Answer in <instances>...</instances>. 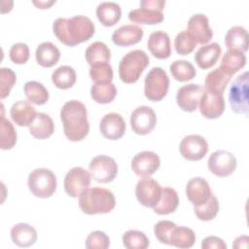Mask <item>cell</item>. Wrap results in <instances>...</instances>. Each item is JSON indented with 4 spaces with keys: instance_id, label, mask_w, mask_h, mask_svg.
Wrapping results in <instances>:
<instances>
[{
    "instance_id": "obj_1",
    "label": "cell",
    "mask_w": 249,
    "mask_h": 249,
    "mask_svg": "<svg viewBox=\"0 0 249 249\" xmlns=\"http://www.w3.org/2000/svg\"><path fill=\"white\" fill-rule=\"evenodd\" d=\"M53 30L62 44L73 47L91 38L95 26L89 18L78 15L70 18H57L53 21Z\"/></svg>"
},
{
    "instance_id": "obj_2",
    "label": "cell",
    "mask_w": 249,
    "mask_h": 249,
    "mask_svg": "<svg viewBox=\"0 0 249 249\" xmlns=\"http://www.w3.org/2000/svg\"><path fill=\"white\" fill-rule=\"evenodd\" d=\"M60 120L65 136L72 142L83 140L89 131L88 111L81 101H67L60 110Z\"/></svg>"
},
{
    "instance_id": "obj_3",
    "label": "cell",
    "mask_w": 249,
    "mask_h": 249,
    "mask_svg": "<svg viewBox=\"0 0 249 249\" xmlns=\"http://www.w3.org/2000/svg\"><path fill=\"white\" fill-rule=\"evenodd\" d=\"M115 205L116 198L113 193L105 188H87L79 196V206L88 215L111 212Z\"/></svg>"
},
{
    "instance_id": "obj_4",
    "label": "cell",
    "mask_w": 249,
    "mask_h": 249,
    "mask_svg": "<svg viewBox=\"0 0 249 249\" xmlns=\"http://www.w3.org/2000/svg\"><path fill=\"white\" fill-rule=\"evenodd\" d=\"M150 58L142 50H133L124 54L119 63V76L124 83L133 84L138 81L148 66Z\"/></svg>"
},
{
    "instance_id": "obj_5",
    "label": "cell",
    "mask_w": 249,
    "mask_h": 249,
    "mask_svg": "<svg viewBox=\"0 0 249 249\" xmlns=\"http://www.w3.org/2000/svg\"><path fill=\"white\" fill-rule=\"evenodd\" d=\"M30 192L37 197L47 198L56 190V176L48 168H36L30 172L27 180Z\"/></svg>"
},
{
    "instance_id": "obj_6",
    "label": "cell",
    "mask_w": 249,
    "mask_h": 249,
    "mask_svg": "<svg viewBox=\"0 0 249 249\" xmlns=\"http://www.w3.org/2000/svg\"><path fill=\"white\" fill-rule=\"evenodd\" d=\"M139 4L140 8L128 13V18L131 21L140 24H158L163 20L164 0H141Z\"/></svg>"
},
{
    "instance_id": "obj_7",
    "label": "cell",
    "mask_w": 249,
    "mask_h": 249,
    "mask_svg": "<svg viewBox=\"0 0 249 249\" xmlns=\"http://www.w3.org/2000/svg\"><path fill=\"white\" fill-rule=\"evenodd\" d=\"M169 78L161 67H153L144 80V94L151 101H160L167 93Z\"/></svg>"
},
{
    "instance_id": "obj_8",
    "label": "cell",
    "mask_w": 249,
    "mask_h": 249,
    "mask_svg": "<svg viewBox=\"0 0 249 249\" xmlns=\"http://www.w3.org/2000/svg\"><path fill=\"white\" fill-rule=\"evenodd\" d=\"M248 86L249 76L245 71L232 82L229 91V101L231 110L236 114H248Z\"/></svg>"
},
{
    "instance_id": "obj_9",
    "label": "cell",
    "mask_w": 249,
    "mask_h": 249,
    "mask_svg": "<svg viewBox=\"0 0 249 249\" xmlns=\"http://www.w3.org/2000/svg\"><path fill=\"white\" fill-rule=\"evenodd\" d=\"M93 179L99 183H109L118 174V165L115 160L106 155L94 157L89 165Z\"/></svg>"
},
{
    "instance_id": "obj_10",
    "label": "cell",
    "mask_w": 249,
    "mask_h": 249,
    "mask_svg": "<svg viewBox=\"0 0 249 249\" xmlns=\"http://www.w3.org/2000/svg\"><path fill=\"white\" fill-rule=\"evenodd\" d=\"M237 161L233 154L225 150L213 152L207 160L208 169L218 177H227L233 173Z\"/></svg>"
},
{
    "instance_id": "obj_11",
    "label": "cell",
    "mask_w": 249,
    "mask_h": 249,
    "mask_svg": "<svg viewBox=\"0 0 249 249\" xmlns=\"http://www.w3.org/2000/svg\"><path fill=\"white\" fill-rule=\"evenodd\" d=\"M91 175L89 172L81 167L75 166L71 168L64 178V190L71 197H78L87 188L89 187Z\"/></svg>"
},
{
    "instance_id": "obj_12",
    "label": "cell",
    "mask_w": 249,
    "mask_h": 249,
    "mask_svg": "<svg viewBox=\"0 0 249 249\" xmlns=\"http://www.w3.org/2000/svg\"><path fill=\"white\" fill-rule=\"evenodd\" d=\"M157 124V115L150 106H139L130 115V126L136 134L150 133Z\"/></svg>"
},
{
    "instance_id": "obj_13",
    "label": "cell",
    "mask_w": 249,
    "mask_h": 249,
    "mask_svg": "<svg viewBox=\"0 0 249 249\" xmlns=\"http://www.w3.org/2000/svg\"><path fill=\"white\" fill-rule=\"evenodd\" d=\"M161 190V186L155 179L144 177L137 182L135 195L142 205L153 208L160 198Z\"/></svg>"
},
{
    "instance_id": "obj_14",
    "label": "cell",
    "mask_w": 249,
    "mask_h": 249,
    "mask_svg": "<svg viewBox=\"0 0 249 249\" xmlns=\"http://www.w3.org/2000/svg\"><path fill=\"white\" fill-rule=\"evenodd\" d=\"M179 150L184 159L199 160L205 157L208 151V144L201 135L190 134L181 140Z\"/></svg>"
},
{
    "instance_id": "obj_15",
    "label": "cell",
    "mask_w": 249,
    "mask_h": 249,
    "mask_svg": "<svg viewBox=\"0 0 249 249\" xmlns=\"http://www.w3.org/2000/svg\"><path fill=\"white\" fill-rule=\"evenodd\" d=\"M203 92L204 88L201 85H185L178 89L176 94V102L183 111L194 112L196 110Z\"/></svg>"
},
{
    "instance_id": "obj_16",
    "label": "cell",
    "mask_w": 249,
    "mask_h": 249,
    "mask_svg": "<svg viewBox=\"0 0 249 249\" xmlns=\"http://www.w3.org/2000/svg\"><path fill=\"white\" fill-rule=\"evenodd\" d=\"M160 160L158 154L152 151L137 153L131 160L132 171L141 177H149L160 167Z\"/></svg>"
},
{
    "instance_id": "obj_17",
    "label": "cell",
    "mask_w": 249,
    "mask_h": 249,
    "mask_svg": "<svg viewBox=\"0 0 249 249\" xmlns=\"http://www.w3.org/2000/svg\"><path fill=\"white\" fill-rule=\"evenodd\" d=\"M125 122L124 118L115 112L104 115L99 123V129L101 134L110 140H117L121 138L125 132Z\"/></svg>"
},
{
    "instance_id": "obj_18",
    "label": "cell",
    "mask_w": 249,
    "mask_h": 249,
    "mask_svg": "<svg viewBox=\"0 0 249 249\" xmlns=\"http://www.w3.org/2000/svg\"><path fill=\"white\" fill-rule=\"evenodd\" d=\"M186 195L194 206H200L210 198L212 190L204 178L195 177L187 183Z\"/></svg>"
},
{
    "instance_id": "obj_19",
    "label": "cell",
    "mask_w": 249,
    "mask_h": 249,
    "mask_svg": "<svg viewBox=\"0 0 249 249\" xmlns=\"http://www.w3.org/2000/svg\"><path fill=\"white\" fill-rule=\"evenodd\" d=\"M188 31L196 43L206 44L213 37L208 18L204 14H195L188 21Z\"/></svg>"
},
{
    "instance_id": "obj_20",
    "label": "cell",
    "mask_w": 249,
    "mask_h": 249,
    "mask_svg": "<svg viewBox=\"0 0 249 249\" xmlns=\"http://www.w3.org/2000/svg\"><path fill=\"white\" fill-rule=\"evenodd\" d=\"M199 110L202 116L207 119L220 117L225 110V99L223 94H215L204 89L199 101Z\"/></svg>"
},
{
    "instance_id": "obj_21",
    "label": "cell",
    "mask_w": 249,
    "mask_h": 249,
    "mask_svg": "<svg viewBox=\"0 0 249 249\" xmlns=\"http://www.w3.org/2000/svg\"><path fill=\"white\" fill-rule=\"evenodd\" d=\"M150 53L159 59H165L171 54L170 39L166 32L158 30L150 34L148 43Z\"/></svg>"
},
{
    "instance_id": "obj_22",
    "label": "cell",
    "mask_w": 249,
    "mask_h": 249,
    "mask_svg": "<svg viewBox=\"0 0 249 249\" xmlns=\"http://www.w3.org/2000/svg\"><path fill=\"white\" fill-rule=\"evenodd\" d=\"M143 29L135 24H124L116 29L112 34V41L117 46L126 47L141 41Z\"/></svg>"
},
{
    "instance_id": "obj_23",
    "label": "cell",
    "mask_w": 249,
    "mask_h": 249,
    "mask_svg": "<svg viewBox=\"0 0 249 249\" xmlns=\"http://www.w3.org/2000/svg\"><path fill=\"white\" fill-rule=\"evenodd\" d=\"M221 53V46L218 43H210L201 46L196 52L195 61L201 69H208L216 64Z\"/></svg>"
},
{
    "instance_id": "obj_24",
    "label": "cell",
    "mask_w": 249,
    "mask_h": 249,
    "mask_svg": "<svg viewBox=\"0 0 249 249\" xmlns=\"http://www.w3.org/2000/svg\"><path fill=\"white\" fill-rule=\"evenodd\" d=\"M35 108L25 100L15 102L10 110L12 120L19 126H29L36 116Z\"/></svg>"
},
{
    "instance_id": "obj_25",
    "label": "cell",
    "mask_w": 249,
    "mask_h": 249,
    "mask_svg": "<svg viewBox=\"0 0 249 249\" xmlns=\"http://www.w3.org/2000/svg\"><path fill=\"white\" fill-rule=\"evenodd\" d=\"M12 241L19 247H29L37 240V231L29 224L18 223L11 229Z\"/></svg>"
},
{
    "instance_id": "obj_26",
    "label": "cell",
    "mask_w": 249,
    "mask_h": 249,
    "mask_svg": "<svg viewBox=\"0 0 249 249\" xmlns=\"http://www.w3.org/2000/svg\"><path fill=\"white\" fill-rule=\"evenodd\" d=\"M225 44L228 50L239 51L245 53L248 50V32L240 25L231 27L225 36Z\"/></svg>"
},
{
    "instance_id": "obj_27",
    "label": "cell",
    "mask_w": 249,
    "mask_h": 249,
    "mask_svg": "<svg viewBox=\"0 0 249 249\" xmlns=\"http://www.w3.org/2000/svg\"><path fill=\"white\" fill-rule=\"evenodd\" d=\"M28 127L30 134L38 139L49 138L54 131L53 119L48 114L42 112L36 114L35 119Z\"/></svg>"
},
{
    "instance_id": "obj_28",
    "label": "cell",
    "mask_w": 249,
    "mask_h": 249,
    "mask_svg": "<svg viewBox=\"0 0 249 249\" xmlns=\"http://www.w3.org/2000/svg\"><path fill=\"white\" fill-rule=\"evenodd\" d=\"M35 57L43 67H52L55 65L60 58V52L58 48L52 42L41 43L35 52Z\"/></svg>"
},
{
    "instance_id": "obj_29",
    "label": "cell",
    "mask_w": 249,
    "mask_h": 249,
    "mask_svg": "<svg viewBox=\"0 0 249 249\" xmlns=\"http://www.w3.org/2000/svg\"><path fill=\"white\" fill-rule=\"evenodd\" d=\"M96 16L104 26H113L120 20L122 9L116 2H101L96 8Z\"/></svg>"
},
{
    "instance_id": "obj_30",
    "label": "cell",
    "mask_w": 249,
    "mask_h": 249,
    "mask_svg": "<svg viewBox=\"0 0 249 249\" xmlns=\"http://www.w3.org/2000/svg\"><path fill=\"white\" fill-rule=\"evenodd\" d=\"M179 204V196L176 191L171 187H164L159 202L153 207L155 213L159 215H167L174 212Z\"/></svg>"
},
{
    "instance_id": "obj_31",
    "label": "cell",
    "mask_w": 249,
    "mask_h": 249,
    "mask_svg": "<svg viewBox=\"0 0 249 249\" xmlns=\"http://www.w3.org/2000/svg\"><path fill=\"white\" fill-rule=\"evenodd\" d=\"M231 78V76L228 75L220 67L216 68L206 75L204 89L215 94H223Z\"/></svg>"
},
{
    "instance_id": "obj_32",
    "label": "cell",
    "mask_w": 249,
    "mask_h": 249,
    "mask_svg": "<svg viewBox=\"0 0 249 249\" xmlns=\"http://www.w3.org/2000/svg\"><path fill=\"white\" fill-rule=\"evenodd\" d=\"M246 64V56L244 53L239 51L228 50L222 57L220 68L228 75L232 76Z\"/></svg>"
},
{
    "instance_id": "obj_33",
    "label": "cell",
    "mask_w": 249,
    "mask_h": 249,
    "mask_svg": "<svg viewBox=\"0 0 249 249\" xmlns=\"http://www.w3.org/2000/svg\"><path fill=\"white\" fill-rule=\"evenodd\" d=\"M195 242L196 233L188 227L176 225L169 236V245H173L178 248H190L195 244Z\"/></svg>"
},
{
    "instance_id": "obj_34",
    "label": "cell",
    "mask_w": 249,
    "mask_h": 249,
    "mask_svg": "<svg viewBox=\"0 0 249 249\" xmlns=\"http://www.w3.org/2000/svg\"><path fill=\"white\" fill-rule=\"evenodd\" d=\"M85 55L87 62L89 65H93L99 62H109L111 58V52L105 43L96 41L87 48Z\"/></svg>"
},
{
    "instance_id": "obj_35",
    "label": "cell",
    "mask_w": 249,
    "mask_h": 249,
    "mask_svg": "<svg viewBox=\"0 0 249 249\" xmlns=\"http://www.w3.org/2000/svg\"><path fill=\"white\" fill-rule=\"evenodd\" d=\"M76 72L69 65H62L56 68L52 74V82L56 88L61 89L72 88L76 83Z\"/></svg>"
},
{
    "instance_id": "obj_36",
    "label": "cell",
    "mask_w": 249,
    "mask_h": 249,
    "mask_svg": "<svg viewBox=\"0 0 249 249\" xmlns=\"http://www.w3.org/2000/svg\"><path fill=\"white\" fill-rule=\"evenodd\" d=\"M117 95V88L112 83H94L90 88L91 98L100 104H107Z\"/></svg>"
},
{
    "instance_id": "obj_37",
    "label": "cell",
    "mask_w": 249,
    "mask_h": 249,
    "mask_svg": "<svg viewBox=\"0 0 249 249\" xmlns=\"http://www.w3.org/2000/svg\"><path fill=\"white\" fill-rule=\"evenodd\" d=\"M23 90L27 99L36 105H43L49 100L48 89L37 81L27 82L23 87Z\"/></svg>"
},
{
    "instance_id": "obj_38",
    "label": "cell",
    "mask_w": 249,
    "mask_h": 249,
    "mask_svg": "<svg viewBox=\"0 0 249 249\" xmlns=\"http://www.w3.org/2000/svg\"><path fill=\"white\" fill-rule=\"evenodd\" d=\"M2 106V116L0 121V147L2 150L13 148L17 142V132L13 124L4 117Z\"/></svg>"
},
{
    "instance_id": "obj_39",
    "label": "cell",
    "mask_w": 249,
    "mask_h": 249,
    "mask_svg": "<svg viewBox=\"0 0 249 249\" xmlns=\"http://www.w3.org/2000/svg\"><path fill=\"white\" fill-rule=\"evenodd\" d=\"M169 70L172 77L179 82L190 81L196 75L195 66L190 61L183 59L172 62V64L169 66Z\"/></svg>"
},
{
    "instance_id": "obj_40",
    "label": "cell",
    "mask_w": 249,
    "mask_h": 249,
    "mask_svg": "<svg viewBox=\"0 0 249 249\" xmlns=\"http://www.w3.org/2000/svg\"><path fill=\"white\" fill-rule=\"evenodd\" d=\"M123 244L127 249H145L150 242L143 231L129 230L123 235Z\"/></svg>"
},
{
    "instance_id": "obj_41",
    "label": "cell",
    "mask_w": 249,
    "mask_h": 249,
    "mask_svg": "<svg viewBox=\"0 0 249 249\" xmlns=\"http://www.w3.org/2000/svg\"><path fill=\"white\" fill-rule=\"evenodd\" d=\"M196 44L197 43L194 37L187 30H182L179 32L174 39L175 51L178 54L181 55H187L191 53L195 50Z\"/></svg>"
},
{
    "instance_id": "obj_42",
    "label": "cell",
    "mask_w": 249,
    "mask_h": 249,
    "mask_svg": "<svg viewBox=\"0 0 249 249\" xmlns=\"http://www.w3.org/2000/svg\"><path fill=\"white\" fill-rule=\"evenodd\" d=\"M195 214L201 221L213 220L219 212V201L215 196H211L210 198L200 206L194 207Z\"/></svg>"
},
{
    "instance_id": "obj_43",
    "label": "cell",
    "mask_w": 249,
    "mask_h": 249,
    "mask_svg": "<svg viewBox=\"0 0 249 249\" xmlns=\"http://www.w3.org/2000/svg\"><path fill=\"white\" fill-rule=\"evenodd\" d=\"M89 76L95 83H111L113 80V69L109 62H99L90 65Z\"/></svg>"
},
{
    "instance_id": "obj_44",
    "label": "cell",
    "mask_w": 249,
    "mask_h": 249,
    "mask_svg": "<svg viewBox=\"0 0 249 249\" xmlns=\"http://www.w3.org/2000/svg\"><path fill=\"white\" fill-rule=\"evenodd\" d=\"M17 77L16 73L6 67H2L0 69V97L1 99H4L10 94V91L12 88L14 87L16 83Z\"/></svg>"
},
{
    "instance_id": "obj_45",
    "label": "cell",
    "mask_w": 249,
    "mask_h": 249,
    "mask_svg": "<svg viewBox=\"0 0 249 249\" xmlns=\"http://www.w3.org/2000/svg\"><path fill=\"white\" fill-rule=\"evenodd\" d=\"M109 246L110 238L104 231H91L86 238V247L88 249H107Z\"/></svg>"
},
{
    "instance_id": "obj_46",
    "label": "cell",
    "mask_w": 249,
    "mask_h": 249,
    "mask_svg": "<svg viewBox=\"0 0 249 249\" xmlns=\"http://www.w3.org/2000/svg\"><path fill=\"white\" fill-rule=\"evenodd\" d=\"M175 227L176 224L174 222L168 220L159 221L154 227L155 235L160 243L169 245V236Z\"/></svg>"
},
{
    "instance_id": "obj_47",
    "label": "cell",
    "mask_w": 249,
    "mask_h": 249,
    "mask_svg": "<svg viewBox=\"0 0 249 249\" xmlns=\"http://www.w3.org/2000/svg\"><path fill=\"white\" fill-rule=\"evenodd\" d=\"M29 48L25 43L14 44L9 52L11 60L16 64H24L29 59Z\"/></svg>"
},
{
    "instance_id": "obj_48",
    "label": "cell",
    "mask_w": 249,
    "mask_h": 249,
    "mask_svg": "<svg viewBox=\"0 0 249 249\" xmlns=\"http://www.w3.org/2000/svg\"><path fill=\"white\" fill-rule=\"evenodd\" d=\"M202 249H227V244L218 236L210 235L205 237L201 242Z\"/></svg>"
},
{
    "instance_id": "obj_49",
    "label": "cell",
    "mask_w": 249,
    "mask_h": 249,
    "mask_svg": "<svg viewBox=\"0 0 249 249\" xmlns=\"http://www.w3.org/2000/svg\"><path fill=\"white\" fill-rule=\"evenodd\" d=\"M248 241L249 238L247 235H240L238 237H236L232 243V247L233 248H247L248 247Z\"/></svg>"
},
{
    "instance_id": "obj_50",
    "label": "cell",
    "mask_w": 249,
    "mask_h": 249,
    "mask_svg": "<svg viewBox=\"0 0 249 249\" xmlns=\"http://www.w3.org/2000/svg\"><path fill=\"white\" fill-rule=\"evenodd\" d=\"M54 2H55V1H50V2H46V1H39V2H36V1H34L33 4L36 5V6H38V7L41 8V9H46V8L50 7L51 5H53Z\"/></svg>"
}]
</instances>
